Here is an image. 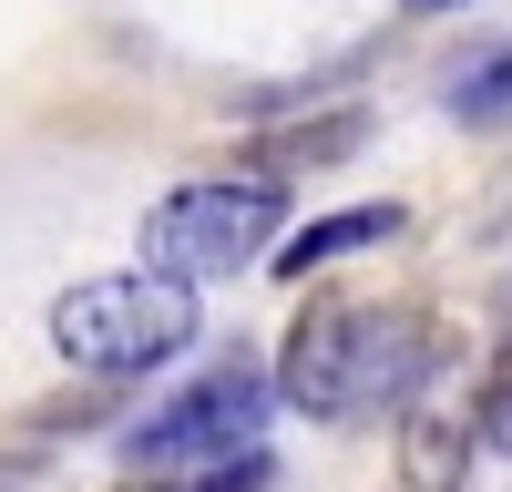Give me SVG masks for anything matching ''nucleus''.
<instances>
[{
  "mask_svg": "<svg viewBox=\"0 0 512 492\" xmlns=\"http://www.w3.org/2000/svg\"><path fill=\"white\" fill-rule=\"evenodd\" d=\"M277 236H287V185L277 175H195L144 216L134 267L175 277V287H226L256 257H277Z\"/></svg>",
  "mask_w": 512,
  "mask_h": 492,
  "instance_id": "obj_3",
  "label": "nucleus"
},
{
  "mask_svg": "<svg viewBox=\"0 0 512 492\" xmlns=\"http://www.w3.org/2000/svg\"><path fill=\"white\" fill-rule=\"evenodd\" d=\"M431 308H379V298H308L277 339V400L308 421H359V410H410L441 369Z\"/></svg>",
  "mask_w": 512,
  "mask_h": 492,
  "instance_id": "obj_1",
  "label": "nucleus"
},
{
  "mask_svg": "<svg viewBox=\"0 0 512 492\" xmlns=\"http://www.w3.org/2000/svg\"><path fill=\"white\" fill-rule=\"evenodd\" d=\"M472 441H482L472 400H431V390H420V400L400 410V472H410V492H461Z\"/></svg>",
  "mask_w": 512,
  "mask_h": 492,
  "instance_id": "obj_5",
  "label": "nucleus"
},
{
  "mask_svg": "<svg viewBox=\"0 0 512 492\" xmlns=\"http://www.w3.org/2000/svg\"><path fill=\"white\" fill-rule=\"evenodd\" d=\"M195 287L154 277V267H113V277H82L52 298V318H41V339H52L72 369H93V380H144V369H175L195 349Z\"/></svg>",
  "mask_w": 512,
  "mask_h": 492,
  "instance_id": "obj_2",
  "label": "nucleus"
},
{
  "mask_svg": "<svg viewBox=\"0 0 512 492\" xmlns=\"http://www.w3.org/2000/svg\"><path fill=\"white\" fill-rule=\"evenodd\" d=\"M267 410H277V380L267 369H205V380H185L175 400H154L134 431H123V472L134 482H185V472H216L236 462V451H267L256 431H267Z\"/></svg>",
  "mask_w": 512,
  "mask_h": 492,
  "instance_id": "obj_4",
  "label": "nucleus"
},
{
  "mask_svg": "<svg viewBox=\"0 0 512 492\" xmlns=\"http://www.w3.org/2000/svg\"><path fill=\"white\" fill-rule=\"evenodd\" d=\"M451 113L461 123H512V52H492L472 82H451Z\"/></svg>",
  "mask_w": 512,
  "mask_h": 492,
  "instance_id": "obj_10",
  "label": "nucleus"
},
{
  "mask_svg": "<svg viewBox=\"0 0 512 492\" xmlns=\"http://www.w3.org/2000/svg\"><path fill=\"white\" fill-rule=\"evenodd\" d=\"M472 421H482V441H492V451H512V328H502V339H492V359H482Z\"/></svg>",
  "mask_w": 512,
  "mask_h": 492,
  "instance_id": "obj_9",
  "label": "nucleus"
},
{
  "mask_svg": "<svg viewBox=\"0 0 512 492\" xmlns=\"http://www.w3.org/2000/svg\"><path fill=\"white\" fill-rule=\"evenodd\" d=\"M410 226V205H338V216H318V226H287L277 236V277H318V267H338V257H359V246H390Z\"/></svg>",
  "mask_w": 512,
  "mask_h": 492,
  "instance_id": "obj_6",
  "label": "nucleus"
},
{
  "mask_svg": "<svg viewBox=\"0 0 512 492\" xmlns=\"http://www.w3.org/2000/svg\"><path fill=\"white\" fill-rule=\"evenodd\" d=\"M123 492H287L277 482V451H236L216 472H185V482H123Z\"/></svg>",
  "mask_w": 512,
  "mask_h": 492,
  "instance_id": "obj_8",
  "label": "nucleus"
},
{
  "mask_svg": "<svg viewBox=\"0 0 512 492\" xmlns=\"http://www.w3.org/2000/svg\"><path fill=\"white\" fill-rule=\"evenodd\" d=\"M369 144V113L338 103V113H308V123H277V134H256V175H277V164H349Z\"/></svg>",
  "mask_w": 512,
  "mask_h": 492,
  "instance_id": "obj_7",
  "label": "nucleus"
},
{
  "mask_svg": "<svg viewBox=\"0 0 512 492\" xmlns=\"http://www.w3.org/2000/svg\"><path fill=\"white\" fill-rule=\"evenodd\" d=\"M400 11H461V0H400Z\"/></svg>",
  "mask_w": 512,
  "mask_h": 492,
  "instance_id": "obj_11",
  "label": "nucleus"
}]
</instances>
